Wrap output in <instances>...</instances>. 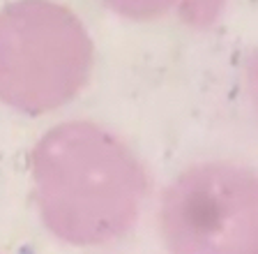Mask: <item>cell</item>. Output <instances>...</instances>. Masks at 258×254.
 I'll return each mask as SVG.
<instances>
[{
	"instance_id": "cell-3",
	"label": "cell",
	"mask_w": 258,
	"mask_h": 254,
	"mask_svg": "<svg viewBox=\"0 0 258 254\" xmlns=\"http://www.w3.org/2000/svg\"><path fill=\"white\" fill-rule=\"evenodd\" d=\"M256 173L208 162L180 173L159 201V231L173 252L253 254L258 247Z\"/></svg>"
},
{
	"instance_id": "cell-1",
	"label": "cell",
	"mask_w": 258,
	"mask_h": 254,
	"mask_svg": "<svg viewBox=\"0 0 258 254\" xmlns=\"http://www.w3.org/2000/svg\"><path fill=\"white\" fill-rule=\"evenodd\" d=\"M35 201L44 227L67 245L118 243L134 231L150 189L132 146L104 125H55L30 153Z\"/></svg>"
},
{
	"instance_id": "cell-2",
	"label": "cell",
	"mask_w": 258,
	"mask_h": 254,
	"mask_svg": "<svg viewBox=\"0 0 258 254\" xmlns=\"http://www.w3.org/2000/svg\"><path fill=\"white\" fill-rule=\"evenodd\" d=\"M95 46L72 10L16 0L0 10V102L26 116L70 104L86 88Z\"/></svg>"
},
{
	"instance_id": "cell-4",
	"label": "cell",
	"mask_w": 258,
	"mask_h": 254,
	"mask_svg": "<svg viewBox=\"0 0 258 254\" xmlns=\"http://www.w3.org/2000/svg\"><path fill=\"white\" fill-rule=\"evenodd\" d=\"M108 10L124 19H134V21H150L168 14L171 10L194 3V0H102Z\"/></svg>"
}]
</instances>
